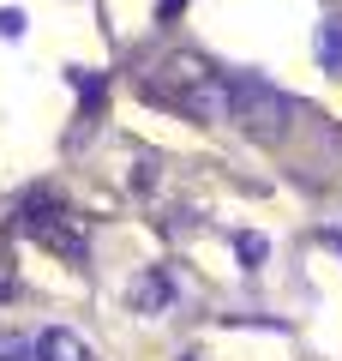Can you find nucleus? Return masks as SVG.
<instances>
[{
  "label": "nucleus",
  "mask_w": 342,
  "mask_h": 361,
  "mask_svg": "<svg viewBox=\"0 0 342 361\" xmlns=\"http://www.w3.org/2000/svg\"><path fill=\"white\" fill-rule=\"evenodd\" d=\"M228 78V103H234V121H246L253 133H282L294 115V103L277 85H265L258 73H222Z\"/></svg>",
  "instance_id": "obj_1"
},
{
  "label": "nucleus",
  "mask_w": 342,
  "mask_h": 361,
  "mask_svg": "<svg viewBox=\"0 0 342 361\" xmlns=\"http://www.w3.org/2000/svg\"><path fill=\"white\" fill-rule=\"evenodd\" d=\"M42 361H90V355H84V343H78L72 331L54 325V331H42Z\"/></svg>",
  "instance_id": "obj_2"
},
{
  "label": "nucleus",
  "mask_w": 342,
  "mask_h": 361,
  "mask_svg": "<svg viewBox=\"0 0 342 361\" xmlns=\"http://www.w3.org/2000/svg\"><path fill=\"white\" fill-rule=\"evenodd\" d=\"M0 361H42V343H30L18 331H0Z\"/></svg>",
  "instance_id": "obj_3"
},
{
  "label": "nucleus",
  "mask_w": 342,
  "mask_h": 361,
  "mask_svg": "<svg viewBox=\"0 0 342 361\" xmlns=\"http://www.w3.org/2000/svg\"><path fill=\"white\" fill-rule=\"evenodd\" d=\"M318 61H324V66H342V25H324V30H318Z\"/></svg>",
  "instance_id": "obj_4"
},
{
  "label": "nucleus",
  "mask_w": 342,
  "mask_h": 361,
  "mask_svg": "<svg viewBox=\"0 0 342 361\" xmlns=\"http://www.w3.org/2000/svg\"><path fill=\"white\" fill-rule=\"evenodd\" d=\"M163 301H168V283L163 277H144L139 283V307H163Z\"/></svg>",
  "instance_id": "obj_5"
},
{
  "label": "nucleus",
  "mask_w": 342,
  "mask_h": 361,
  "mask_svg": "<svg viewBox=\"0 0 342 361\" xmlns=\"http://www.w3.org/2000/svg\"><path fill=\"white\" fill-rule=\"evenodd\" d=\"M241 253H246V259L258 265V259H265V241H258V235H241Z\"/></svg>",
  "instance_id": "obj_6"
},
{
  "label": "nucleus",
  "mask_w": 342,
  "mask_h": 361,
  "mask_svg": "<svg viewBox=\"0 0 342 361\" xmlns=\"http://www.w3.org/2000/svg\"><path fill=\"white\" fill-rule=\"evenodd\" d=\"M186 361H198V355H186Z\"/></svg>",
  "instance_id": "obj_7"
}]
</instances>
